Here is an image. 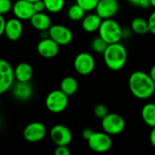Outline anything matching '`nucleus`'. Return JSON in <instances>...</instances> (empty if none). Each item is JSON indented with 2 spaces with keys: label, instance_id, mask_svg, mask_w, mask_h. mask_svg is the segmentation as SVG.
Here are the masks:
<instances>
[{
  "label": "nucleus",
  "instance_id": "nucleus-17",
  "mask_svg": "<svg viewBox=\"0 0 155 155\" xmlns=\"http://www.w3.org/2000/svg\"><path fill=\"white\" fill-rule=\"evenodd\" d=\"M30 23L35 29L40 32L48 30L52 25L50 16L44 12L35 13L30 18Z\"/></svg>",
  "mask_w": 155,
  "mask_h": 155
},
{
  "label": "nucleus",
  "instance_id": "nucleus-12",
  "mask_svg": "<svg viewBox=\"0 0 155 155\" xmlns=\"http://www.w3.org/2000/svg\"><path fill=\"white\" fill-rule=\"evenodd\" d=\"M119 8L118 0H99L94 10L102 19H108L113 18L118 13Z\"/></svg>",
  "mask_w": 155,
  "mask_h": 155
},
{
  "label": "nucleus",
  "instance_id": "nucleus-35",
  "mask_svg": "<svg viewBox=\"0 0 155 155\" xmlns=\"http://www.w3.org/2000/svg\"><path fill=\"white\" fill-rule=\"evenodd\" d=\"M150 143L152 144V146L155 148V127L152 128V131H151V134H150Z\"/></svg>",
  "mask_w": 155,
  "mask_h": 155
},
{
  "label": "nucleus",
  "instance_id": "nucleus-1",
  "mask_svg": "<svg viewBox=\"0 0 155 155\" xmlns=\"http://www.w3.org/2000/svg\"><path fill=\"white\" fill-rule=\"evenodd\" d=\"M128 85L132 94L140 100H146L155 93V83L145 72L135 71L132 73Z\"/></svg>",
  "mask_w": 155,
  "mask_h": 155
},
{
  "label": "nucleus",
  "instance_id": "nucleus-31",
  "mask_svg": "<svg viewBox=\"0 0 155 155\" xmlns=\"http://www.w3.org/2000/svg\"><path fill=\"white\" fill-rule=\"evenodd\" d=\"M147 21H148V25H149V32L155 35V10L150 15Z\"/></svg>",
  "mask_w": 155,
  "mask_h": 155
},
{
  "label": "nucleus",
  "instance_id": "nucleus-37",
  "mask_svg": "<svg viewBox=\"0 0 155 155\" xmlns=\"http://www.w3.org/2000/svg\"><path fill=\"white\" fill-rule=\"evenodd\" d=\"M150 4H151V6L155 8V0H150Z\"/></svg>",
  "mask_w": 155,
  "mask_h": 155
},
{
  "label": "nucleus",
  "instance_id": "nucleus-7",
  "mask_svg": "<svg viewBox=\"0 0 155 155\" xmlns=\"http://www.w3.org/2000/svg\"><path fill=\"white\" fill-rule=\"evenodd\" d=\"M74 66L75 71L82 75L90 74L95 67V61L94 56L86 52L78 54L74 61Z\"/></svg>",
  "mask_w": 155,
  "mask_h": 155
},
{
  "label": "nucleus",
  "instance_id": "nucleus-29",
  "mask_svg": "<svg viewBox=\"0 0 155 155\" xmlns=\"http://www.w3.org/2000/svg\"><path fill=\"white\" fill-rule=\"evenodd\" d=\"M128 2L132 5L141 8H149L151 6L150 0H128Z\"/></svg>",
  "mask_w": 155,
  "mask_h": 155
},
{
  "label": "nucleus",
  "instance_id": "nucleus-23",
  "mask_svg": "<svg viewBox=\"0 0 155 155\" xmlns=\"http://www.w3.org/2000/svg\"><path fill=\"white\" fill-rule=\"evenodd\" d=\"M43 2L45 4V10L52 14L61 12L65 4V0H43Z\"/></svg>",
  "mask_w": 155,
  "mask_h": 155
},
{
  "label": "nucleus",
  "instance_id": "nucleus-10",
  "mask_svg": "<svg viewBox=\"0 0 155 155\" xmlns=\"http://www.w3.org/2000/svg\"><path fill=\"white\" fill-rule=\"evenodd\" d=\"M14 80V68L6 60L0 58V94L11 89Z\"/></svg>",
  "mask_w": 155,
  "mask_h": 155
},
{
  "label": "nucleus",
  "instance_id": "nucleus-22",
  "mask_svg": "<svg viewBox=\"0 0 155 155\" xmlns=\"http://www.w3.org/2000/svg\"><path fill=\"white\" fill-rule=\"evenodd\" d=\"M132 31L137 35H146L149 33V25L148 21L143 17H135L131 22Z\"/></svg>",
  "mask_w": 155,
  "mask_h": 155
},
{
  "label": "nucleus",
  "instance_id": "nucleus-13",
  "mask_svg": "<svg viewBox=\"0 0 155 155\" xmlns=\"http://www.w3.org/2000/svg\"><path fill=\"white\" fill-rule=\"evenodd\" d=\"M12 10L15 16L21 21L30 20L35 13L33 3L28 0H16L13 5Z\"/></svg>",
  "mask_w": 155,
  "mask_h": 155
},
{
  "label": "nucleus",
  "instance_id": "nucleus-27",
  "mask_svg": "<svg viewBox=\"0 0 155 155\" xmlns=\"http://www.w3.org/2000/svg\"><path fill=\"white\" fill-rule=\"evenodd\" d=\"M94 115H95L97 118L103 119L104 117H105V116L109 114V111H108V108H107L104 104H96V105L94 106Z\"/></svg>",
  "mask_w": 155,
  "mask_h": 155
},
{
  "label": "nucleus",
  "instance_id": "nucleus-36",
  "mask_svg": "<svg viewBox=\"0 0 155 155\" xmlns=\"http://www.w3.org/2000/svg\"><path fill=\"white\" fill-rule=\"evenodd\" d=\"M149 75H150V77L152 78V80L155 83V64H153V65L152 66V68H151V70H150V72H149Z\"/></svg>",
  "mask_w": 155,
  "mask_h": 155
},
{
  "label": "nucleus",
  "instance_id": "nucleus-24",
  "mask_svg": "<svg viewBox=\"0 0 155 155\" xmlns=\"http://www.w3.org/2000/svg\"><path fill=\"white\" fill-rule=\"evenodd\" d=\"M67 15L72 21H80L85 15V11L79 5L74 4L68 8Z\"/></svg>",
  "mask_w": 155,
  "mask_h": 155
},
{
  "label": "nucleus",
  "instance_id": "nucleus-5",
  "mask_svg": "<svg viewBox=\"0 0 155 155\" xmlns=\"http://www.w3.org/2000/svg\"><path fill=\"white\" fill-rule=\"evenodd\" d=\"M89 148L99 153L108 152L113 146L111 135L105 132H94L92 136L87 140Z\"/></svg>",
  "mask_w": 155,
  "mask_h": 155
},
{
  "label": "nucleus",
  "instance_id": "nucleus-2",
  "mask_svg": "<svg viewBox=\"0 0 155 155\" xmlns=\"http://www.w3.org/2000/svg\"><path fill=\"white\" fill-rule=\"evenodd\" d=\"M104 64L112 71L123 69L127 62V50L120 42L110 44L103 54Z\"/></svg>",
  "mask_w": 155,
  "mask_h": 155
},
{
  "label": "nucleus",
  "instance_id": "nucleus-14",
  "mask_svg": "<svg viewBox=\"0 0 155 155\" xmlns=\"http://www.w3.org/2000/svg\"><path fill=\"white\" fill-rule=\"evenodd\" d=\"M59 45L54 42L50 37L42 38L37 45L36 50L37 53L44 58H53L56 56L59 53Z\"/></svg>",
  "mask_w": 155,
  "mask_h": 155
},
{
  "label": "nucleus",
  "instance_id": "nucleus-38",
  "mask_svg": "<svg viewBox=\"0 0 155 155\" xmlns=\"http://www.w3.org/2000/svg\"><path fill=\"white\" fill-rule=\"evenodd\" d=\"M28 1H30V2H32V3H34V2H35V1H38V0H28Z\"/></svg>",
  "mask_w": 155,
  "mask_h": 155
},
{
  "label": "nucleus",
  "instance_id": "nucleus-21",
  "mask_svg": "<svg viewBox=\"0 0 155 155\" xmlns=\"http://www.w3.org/2000/svg\"><path fill=\"white\" fill-rule=\"evenodd\" d=\"M142 118L146 125L155 127V104L149 103L142 108Z\"/></svg>",
  "mask_w": 155,
  "mask_h": 155
},
{
  "label": "nucleus",
  "instance_id": "nucleus-34",
  "mask_svg": "<svg viewBox=\"0 0 155 155\" xmlns=\"http://www.w3.org/2000/svg\"><path fill=\"white\" fill-rule=\"evenodd\" d=\"M5 20L3 16V15H0V36L4 35L5 33Z\"/></svg>",
  "mask_w": 155,
  "mask_h": 155
},
{
  "label": "nucleus",
  "instance_id": "nucleus-11",
  "mask_svg": "<svg viewBox=\"0 0 155 155\" xmlns=\"http://www.w3.org/2000/svg\"><path fill=\"white\" fill-rule=\"evenodd\" d=\"M50 137L53 143L58 145H68L73 138L72 133L68 127L64 124H56L50 131Z\"/></svg>",
  "mask_w": 155,
  "mask_h": 155
},
{
  "label": "nucleus",
  "instance_id": "nucleus-30",
  "mask_svg": "<svg viewBox=\"0 0 155 155\" xmlns=\"http://www.w3.org/2000/svg\"><path fill=\"white\" fill-rule=\"evenodd\" d=\"M71 152L67 145H58L56 146L54 150V154L55 155H70Z\"/></svg>",
  "mask_w": 155,
  "mask_h": 155
},
{
  "label": "nucleus",
  "instance_id": "nucleus-19",
  "mask_svg": "<svg viewBox=\"0 0 155 155\" xmlns=\"http://www.w3.org/2000/svg\"><path fill=\"white\" fill-rule=\"evenodd\" d=\"M103 19L95 13L84 15L82 19V27L87 33H94L98 31Z\"/></svg>",
  "mask_w": 155,
  "mask_h": 155
},
{
  "label": "nucleus",
  "instance_id": "nucleus-28",
  "mask_svg": "<svg viewBox=\"0 0 155 155\" xmlns=\"http://www.w3.org/2000/svg\"><path fill=\"white\" fill-rule=\"evenodd\" d=\"M13 4L11 0H0V15L7 14L12 10Z\"/></svg>",
  "mask_w": 155,
  "mask_h": 155
},
{
  "label": "nucleus",
  "instance_id": "nucleus-6",
  "mask_svg": "<svg viewBox=\"0 0 155 155\" xmlns=\"http://www.w3.org/2000/svg\"><path fill=\"white\" fill-rule=\"evenodd\" d=\"M102 128L104 132L110 135H118L125 128V121L118 114H108L102 119Z\"/></svg>",
  "mask_w": 155,
  "mask_h": 155
},
{
  "label": "nucleus",
  "instance_id": "nucleus-33",
  "mask_svg": "<svg viewBox=\"0 0 155 155\" xmlns=\"http://www.w3.org/2000/svg\"><path fill=\"white\" fill-rule=\"evenodd\" d=\"M94 134V131L92 130V129H90V128H85L83 132H82V136H83V138L84 139V140H88L91 136H92V134Z\"/></svg>",
  "mask_w": 155,
  "mask_h": 155
},
{
  "label": "nucleus",
  "instance_id": "nucleus-18",
  "mask_svg": "<svg viewBox=\"0 0 155 155\" xmlns=\"http://www.w3.org/2000/svg\"><path fill=\"white\" fill-rule=\"evenodd\" d=\"M15 78L18 82H29L34 74L32 66L27 63H20L14 69Z\"/></svg>",
  "mask_w": 155,
  "mask_h": 155
},
{
  "label": "nucleus",
  "instance_id": "nucleus-3",
  "mask_svg": "<svg viewBox=\"0 0 155 155\" xmlns=\"http://www.w3.org/2000/svg\"><path fill=\"white\" fill-rule=\"evenodd\" d=\"M99 36L108 45L118 43L124 36V30L120 24L113 18L103 19L98 29Z\"/></svg>",
  "mask_w": 155,
  "mask_h": 155
},
{
  "label": "nucleus",
  "instance_id": "nucleus-25",
  "mask_svg": "<svg viewBox=\"0 0 155 155\" xmlns=\"http://www.w3.org/2000/svg\"><path fill=\"white\" fill-rule=\"evenodd\" d=\"M107 46H108V44L102 37H100L99 35L94 37L92 40V42H91V48H92V50L94 52L97 53V54H103Z\"/></svg>",
  "mask_w": 155,
  "mask_h": 155
},
{
  "label": "nucleus",
  "instance_id": "nucleus-16",
  "mask_svg": "<svg viewBox=\"0 0 155 155\" xmlns=\"http://www.w3.org/2000/svg\"><path fill=\"white\" fill-rule=\"evenodd\" d=\"M13 95L20 101H27L33 94V88L29 82H16L12 85Z\"/></svg>",
  "mask_w": 155,
  "mask_h": 155
},
{
  "label": "nucleus",
  "instance_id": "nucleus-26",
  "mask_svg": "<svg viewBox=\"0 0 155 155\" xmlns=\"http://www.w3.org/2000/svg\"><path fill=\"white\" fill-rule=\"evenodd\" d=\"M76 4L79 5L85 12L94 10L99 0H75Z\"/></svg>",
  "mask_w": 155,
  "mask_h": 155
},
{
  "label": "nucleus",
  "instance_id": "nucleus-15",
  "mask_svg": "<svg viewBox=\"0 0 155 155\" xmlns=\"http://www.w3.org/2000/svg\"><path fill=\"white\" fill-rule=\"evenodd\" d=\"M4 34L10 41H17L23 34L22 21L16 17L7 20L5 22Z\"/></svg>",
  "mask_w": 155,
  "mask_h": 155
},
{
  "label": "nucleus",
  "instance_id": "nucleus-20",
  "mask_svg": "<svg viewBox=\"0 0 155 155\" xmlns=\"http://www.w3.org/2000/svg\"><path fill=\"white\" fill-rule=\"evenodd\" d=\"M60 90L67 96L74 95L78 90V83L76 79L72 76L64 77L60 84Z\"/></svg>",
  "mask_w": 155,
  "mask_h": 155
},
{
  "label": "nucleus",
  "instance_id": "nucleus-9",
  "mask_svg": "<svg viewBox=\"0 0 155 155\" xmlns=\"http://www.w3.org/2000/svg\"><path fill=\"white\" fill-rule=\"evenodd\" d=\"M49 37L59 45H67L73 41V32L63 25H54L48 29Z\"/></svg>",
  "mask_w": 155,
  "mask_h": 155
},
{
  "label": "nucleus",
  "instance_id": "nucleus-4",
  "mask_svg": "<svg viewBox=\"0 0 155 155\" xmlns=\"http://www.w3.org/2000/svg\"><path fill=\"white\" fill-rule=\"evenodd\" d=\"M68 96L61 90L51 91L45 98V106L53 114L64 112L68 105Z\"/></svg>",
  "mask_w": 155,
  "mask_h": 155
},
{
  "label": "nucleus",
  "instance_id": "nucleus-32",
  "mask_svg": "<svg viewBox=\"0 0 155 155\" xmlns=\"http://www.w3.org/2000/svg\"><path fill=\"white\" fill-rule=\"evenodd\" d=\"M33 5H34V9L35 11V13L44 12V10H45V4H44L43 0L35 1V2L33 3Z\"/></svg>",
  "mask_w": 155,
  "mask_h": 155
},
{
  "label": "nucleus",
  "instance_id": "nucleus-8",
  "mask_svg": "<svg viewBox=\"0 0 155 155\" xmlns=\"http://www.w3.org/2000/svg\"><path fill=\"white\" fill-rule=\"evenodd\" d=\"M46 135V128L44 124L40 122H33L28 124L24 131L23 136L28 143H38L42 141Z\"/></svg>",
  "mask_w": 155,
  "mask_h": 155
}]
</instances>
